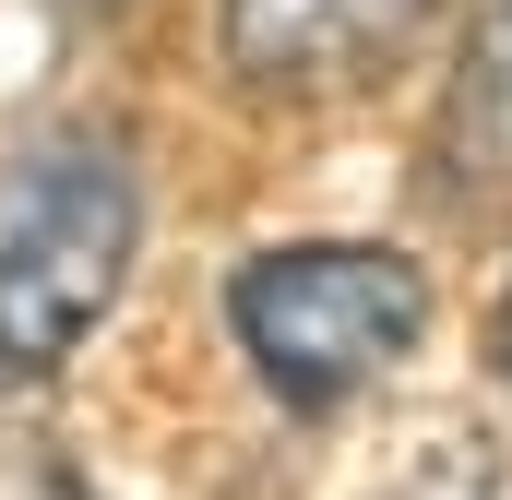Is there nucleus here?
Here are the masks:
<instances>
[{
    "mask_svg": "<svg viewBox=\"0 0 512 500\" xmlns=\"http://www.w3.org/2000/svg\"><path fill=\"white\" fill-rule=\"evenodd\" d=\"M131 167L120 143L60 131L0 179V381H48L131 274Z\"/></svg>",
    "mask_w": 512,
    "mask_h": 500,
    "instance_id": "1",
    "label": "nucleus"
},
{
    "mask_svg": "<svg viewBox=\"0 0 512 500\" xmlns=\"http://www.w3.org/2000/svg\"><path fill=\"white\" fill-rule=\"evenodd\" d=\"M227 322L251 346V370L286 405H346L358 381H382L393 358H417L429 334V274L382 239H298L251 250L227 286Z\"/></svg>",
    "mask_w": 512,
    "mask_h": 500,
    "instance_id": "2",
    "label": "nucleus"
},
{
    "mask_svg": "<svg viewBox=\"0 0 512 500\" xmlns=\"http://www.w3.org/2000/svg\"><path fill=\"white\" fill-rule=\"evenodd\" d=\"M441 0H227V60L262 96H322L393 60Z\"/></svg>",
    "mask_w": 512,
    "mask_h": 500,
    "instance_id": "3",
    "label": "nucleus"
},
{
    "mask_svg": "<svg viewBox=\"0 0 512 500\" xmlns=\"http://www.w3.org/2000/svg\"><path fill=\"white\" fill-rule=\"evenodd\" d=\"M501 370H512V298H501Z\"/></svg>",
    "mask_w": 512,
    "mask_h": 500,
    "instance_id": "4",
    "label": "nucleus"
}]
</instances>
